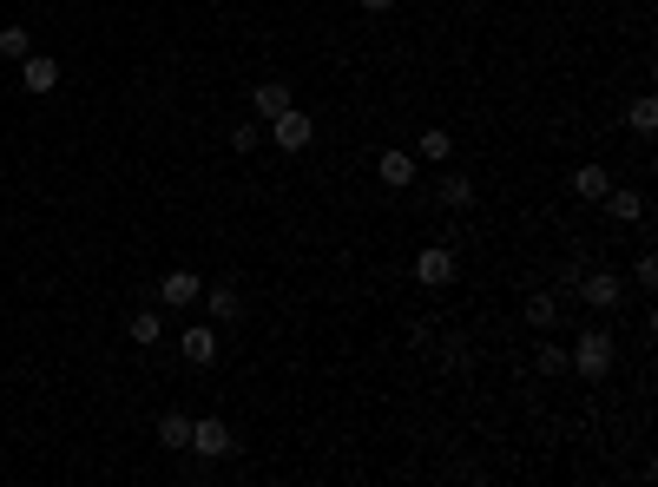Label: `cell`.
Instances as JSON below:
<instances>
[{
	"label": "cell",
	"instance_id": "24",
	"mask_svg": "<svg viewBox=\"0 0 658 487\" xmlns=\"http://www.w3.org/2000/svg\"><path fill=\"white\" fill-rule=\"evenodd\" d=\"M356 7H362V14H389L395 0H356Z\"/></svg>",
	"mask_w": 658,
	"mask_h": 487
},
{
	"label": "cell",
	"instance_id": "2",
	"mask_svg": "<svg viewBox=\"0 0 658 487\" xmlns=\"http://www.w3.org/2000/svg\"><path fill=\"white\" fill-rule=\"evenodd\" d=\"M231 448H237V435L218 422V415H198V422H191V448H185V455H198V461H224Z\"/></svg>",
	"mask_w": 658,
	"mask_h": 487
},
{
	"label": "cell",
	"instance_id": "21",
	"mask_svg": "<svg viewBox=\"0 0 658 487\" xmlns=\"http://www.w3.org/2000/svg\"><path fill=\"white\" fill-rule=\"evenodd\" d=\"M540 369H547V376H566L573 362H566V349H560V343H540Z\"/></svg>",
	"mask_w": 658,
	"mask_h": 487
},
{
	"label": "cell",
	"instance_id": "22",
	"mask_svg": "<svg viewBox=\"0 0 658 487\" xmlns=\"http://www.w3.org/2000/svg\"><path fill=\"white\" fill-rule=\"evenodd\" d=\"M257 139H264L257 126H231V152H244V158H251V152H257Z\"/></svg>",
	"mask_w": 658,
	"mask_h": 487
},
{
	"label": "cell",
	"instance_id": "17",
	"mask_svg": "<svg viewBox=\"0 0 658 487\" xmlns=\"http://www.w3.org/2000/svg\"><path fill=\"white\" fill-rule=\"evenodd\" d=\"M626 132H632V139H652V132H658V106H652V99H632Z\"/></svg>",
	"mask_w": 658,
	"mask_h": 487
},
{
	"label": "cell",
	"instance_id": "1",
	"mask_svg": "<svg viewBox=\"0 0 658 487\" xmlns=\"http://www.w3.org/2000/svg\"><path fill=\"white\" fill-rule=\"evenodd\" d=\"M612 356H619V343H612V330L606 323H586V330H573V369H580L586 382H606L612 376Z\"/></svg>",
	"mask_w": 658,
	"mask_h": 487
},
{
	"label": "cell",
	"instance_id": "9",
	"mask_svg": "<svg viewBox=\"0 0 658 487\" xmlns=\"http://www.w3.org/2000/svg\"><path fill=\"white\" fill-rule=\"evenodd\" d=\"M20 86H27L33 99L53 93V86H60V60H47V53H27V60H20Z\"/></svg>",
	"mask_w": 658,
	"mask_h": 487
},
{
	"label": "cell",
	"instance_id": "19",
	"mask_svg": "<svg viewBox=\"0 0 658 487\" xmlns=\"http://www.w3.org/2000/svg\"><path fill=\"white\" fill-rule=\"evenodd\" d=\"M33 53V33L27 27H0V60H27Z\"/></svg>",
	"mask_w": 658,
	"mask_h": 487
},
{
	"label": "cell",
	"instance_id": "12",
	"mask_svg": "<svg viewBox=\"0 0 658 487\" xmlns=\"http://www.w3.org/2000/svg\"><path fill=\"white\" fill-rule=\"evenodd\" d=\"M376 178H382V185H389V191H402V185H415V158H408V152H402V145H389V152H382V158H376Z\"/></svg>",
	"mask_w": 658,
	"mask_h": 487
},
{
	"label": "cell",
	"instance_id": "5",
	"mask_svg": "<svg viewBox=\"0 0 658 487\" xmlns=\"http://www.w3.org/2000/svg\"><path fill=\"white\" fill-rule=\"evenodd\" d=\"M178 356H185L191 369H211V362H218V330H211V323H191V330H178Z\"/></svg>",
	"mask_w": 658,
	"mask_h": 487
},
{
	"label": "cell",
	"instance_id": "4",
	"mask_svg": "<svg viewBox=\"0 0 658 487\" xmlns=\"http://www.w3.org/2000/svg\"><path fill=\"white\" fill-rule=\"evenodd\" d=\"M270 139H277V145H283V152H303V145H310V139H316V126H310V112H303V106H283V112H277V119H270Z\"/></svg>",
	"mask_w": 658,
	"mask_h": 487
},
{
	"label": "cell",
	"instance_id": "8",
	"mask_svg": "<svg viewBox=\"0 0 658 487\" xmlns=\"http://www.w3.org/2000/svg\"><path fill=\"white\" fill-rule=\"evenodd\" d=\"M204 310H211V323H237L244 316V290L237 283H204Z\"/></svg>",
	"mask_w": 658,
	"mask_h": 487
},
{
	"label": "cell",
	"instance_id": "16",
	"mask_svg": "<svg viewBox=\"0 0 658 487\" xmlns=\"http://www.w3.org/2000/svg\"><path fill=\"white\" fill-rule=\"evenodd\" d=\"M435 198H441L448 211H468V205H474V178H441Z\"/></svg>",
	"mask_w": 658,
	"mask_h": 487
},
{
	"label": "cell",
	"instance_id": "20",
	"mask_svg": "<svg viewBox=\"0 0 658 487\" xmlns=\"http://www.w3.org/2000/svg\"><path fill=\"white\" fill-rule=\"evenodd\" d=\"M448 152H455V139H448V132H422V158H435V165H441V158H448Z\"/></svg>",
	"mask_w": 658,
	"mask_h": 487
},
{
	"label": "cell",
	"instance_id": "6",
	"mask_svg": "<svg viewBox=\"0 0 658 487\" xmlns=\"http://www.w3.org/2000/svg\"><path fill=\"white\" fill-rule=\"evenodd\" d=\"M198 297H204L198 270H165V277H158V303H172V310H191Z\"/></svg>",
	"mask_w": 658,
	"mask_h": 487
},
{
	"label": "cell",
	"instance_id": "10",
	"mask_svg": "<svg viewBox=\"0 0 658 487\" xmlns=\"http://www.w3.org/2000/svg\"><path fill=\"white\" fill-rule=\"evenodd\" d=\"M283 106H297V99H290V86H283V79H257V86H251V112H257V119H277Z\"/></svg>",
	"mask_w": 658,
	"mask_h": 487
},
{
	"label": "cell",
	"instance_id": "18",
	"mask_svg": "<svg viewBox=\"0 0 658 487\" xmlns=\"http://www.w3.org/2000/svg\"><path fill=\"white\" fill-rule=\"evenodd\" d=\"M527 323H533V330H553V323H560V297H547V290L527 297Z\"/></svg>",
	"mask_w": 658,
	"mask_h": 487
},
{
	"label": "cell",
	"instance_id": "7",
	"mask_svg": "<svg viewBox=\"0 0 658 487\" xmlns=\"http://www.w3.org/2000/svg\"><path fill=\"white\" fill-rule=\"evenodd\" d=\"M573 290H580L593 310H619V277H612V270H580V283H573Z\"/></svg>",
	"mask_w": 658,
	"mask_h": 487
},
{
	"label": "cell",
	"instance_id": "11",
	"mask_svg": "<svg viewBox=\"0 0 658 487\" xmlns=\"http://www.w3.org/2000/svg\"><path fill=\"white\" fill-rule=\"evenodd\" d=\"M599 205H606V218H612V224H639V218H645V198H639L632 185H612Z\"/></svg>",
	"mask_w": 658,
	"mask_h": 487
},
{
	"label": "cell",
	"instance_id": "3",
	"mask_svg": "<svg viewBox=\"0 0 658 487\" xmlns=\"http://www.w3.org/2000/svg\"><path fill=\"white\" fill-rule=\"evenodd\" d=\"M455 277H461V257L448 251V244H428V251L415 257V283H428V290H448Z\"/></svg>",
	"mask_w": 658,
	"mask_h": 487
},
{
	"label": "cell",
	"instance_id": "13",
	"mask_svg": "<svg viewBox=\"0 0 658 487\" xmlns=\"http://www.w3.org/2000/svg\"><path fill=\"white\" fill-rule=\"evenodd\" d=\"M158 448H172V455H185V448H191V415L185 409H165V415H158Z\"/></svg>",
	"mask_w": 658,
	"mask_h": 487
},
{
	"label": "cell",
	"instance_id": "14",
	"mask_svg": "<svg viewBox=\"0 0 658 487\" xmlns=\"http://www.w3.org/2000/svg\"><path fill=\"white\" fill-rule=\"evenodd\" d=\"M606 191H612V172H606V165H580V172H573V198H586V205H599Z\"/></svg>",
	"mask_w": 658,
	"mask_h": 487
},
{
	"label": "cell",
	"instance_id": "23",
	"mask_svg": "<svg viewBox=\"0 0 658 487\" xmlns=\"http://www.w3.org/2000/svg\"><path fill=\"white\" fill-rule=\"evenodd\" d=\"M632 277H639V283H645V290H652V283H658V257H652V251H645V257H639V264H632Z\"/></svg>",
	"mask_w": 658,
	"mask_h": 487
},
{
	"label": "cell",
	"instance_id": "15",
	"mask_svg": "<svg viewBox=\"0 0 658 487\" xmlns=\"http://www.w3.org/2000/svg\"><path fill=\"white\" fill-rule=\"evenodd\" d=\"M126 336H132V343H139V349L165 343V323H158V310H139V316H132V323H126Z\"/></svg>",
	"mask_w": 658,
	"mask_h": 487
}]
</instances>
